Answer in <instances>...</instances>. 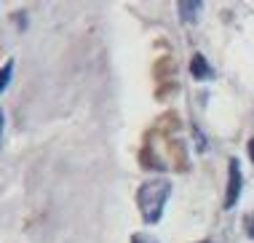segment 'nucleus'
<instances>
[{
  "mask_svg": "<svg viewBox=\"0 0 254 243\" xmlns=\"http://www.w3.org/2000/svg\"><path fill=\"white\" fill-rule=\"evenodd\" d=\"M169 195H171L169 179H150L136 190V206H139V214L147 225H155L163 217V206H166Z\"/></svg>",
  "mask_w": 254,
  "mask_h": 243,
  "instance_id": "nucleus-1",
  "label": "nucleus"
},
{
  "mask_svg": "<svg viewBox=\"0 0 254 243\" xmlns=\"http://www.w3.org/2000/svg\"><path fill=\"white\" fill-rule=\"evenodd\" d=\"M241 184H244V177H241V166L233 158L230 166H228V190H225V206H236L238 195H241Z\"/></svg>",
  "mask_w": 254,
  "mask_h": 243,
  "instance_id": "nucleus-2",
  "label": "nucleus"
},
{
  "mask_svg": "<svg viewBox=\"0 0 254 243\" xmlns=\"http://www.w3.org/2000/svg\"><path fill=\"white\" fill-rule=\"evenodd\" d=\"M190 72H193L195 80H206V78H214V69L209 67V61H206L201 54H195L193 59H190Z\"/></svg>",
  "mask_w": 254,
  "mask_h": 243,
  "instance_id": "nucleus-3",
  "label": "nucleus"
},
{
  "mask_svg": "<svg viewBox=\"0 0 254 243\" xmlns=\"http://www.w3.org/2000/svg\"><path fill=\"white\" fill-rule=\"evenodd\" d=\"M180 8V16H182V22H188V24H193L198 22V16H201V11H203V3H193V0H185V3L177 5Z\"/></svg>",
  "mask_w": 254,
  "mask_h": 243,
  "instance_id": "nucleus-4",
  "label": "nucleus"
},
{
  "mask_svg": "<svg viewBox=\"0 0 254 243\" xmlns=\"http://www.w3.org/2000/svg\"><path fill=\"white\" fill-rule=\"evenodd\" d=\"M11 75H13V61H5V67L0 69V94L8 88V83H11Z\"/></svg>",
  "mask_w": 254,
  "mask_h": 243,
  "instance_id": "nucleus-5",
  "label": "nucleus"
},
{
  "mask_svg": "<svg viewBox=\"0 0 254 243\" xmlns=\"http://www.w3.org/2000/svg\"><path fill=\"white\" fill-rule=\"evenodd\" d=\"M244 230H246V238L254 241V211H249L244 217Z\"/></svg>",
  "mask_w": 254,
  "mask_h": 243,
  "instance_id": "nucleus-6",
  "label": "nucleus"
},
{
  "mask_svg": "<svg viewBox=\"0 0 254 243\" xmlns=\"http://www.w3.org/2000/svg\"><path fill=\"white\" fill-rule=\"evenodd\" d=\"M131 243H158L153 235H145V233H136L134 238H131Z\"/></svg>",
  "mask_w": 254,
  "mask_h": 243,
  "instance_id": "nucleus-7",
  "label": "nucleus"
},
{
  "mask_svg": "<svg viewBox=\"0 0 254 243\" xmlns=\"http://www.w3.org/2000/svg\"><path fill=\"white\" fill-rule=\"evenodd\" d=\"M246 150H249V158L254 161V139H249V144H246Z\"/></svg>",
  "mask_w": 254,
  "mask_h": 243,
  "instance_id": "nucleus-8",
  "label": "nucleus"
},
{
  "mask_svg": "<svg viewBox=\"0 0 254 243\" xmlns=\"http://www.w3.org/2000/svg\"><path fill=\"white\" fill-rule=\"evenodd\" d=\"M3 126H5V118H3V110H0V136H3Z\"/></svg>",
  "mask_w": 254,
  "mask_h": 243,
  "instance_id": "nucleus-9",
  "label": "nucleus"
}]
</instances>
